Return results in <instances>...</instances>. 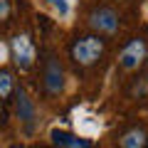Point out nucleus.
<instances>
[{"label":"nucleus","instance_id":"nucleus-11","mask_svg":"<svg viewBox=\"0 0 148 148\" xmlns=\"http://www.w3.org/2000/svg\"><path fill=\"white\" fill-rule=\"evenodd\" d=\"M8 17H10V3L0 0V20H8Z\"/></svg>","mask_w":148,"mask_h":148},{"label":"nucleus","instance_id":"nucleus-6","mask_svg":"<svg viewBox=\"0 0 148 148\" xmlns=\"http://www.w3.org/2000/svg\"><path fill=\"white\" fill-rule=\"evenodd\" d=\"M15 109H17V119H20L22 123H27L30 126L32 121H35V104H32V99L25 94V91H17V101H15Z\"/></svg>","mask_w":148,"mask_h":148},{"label":"nucleus","instance_id":"nucleus-2","mask_svg":"<svg viewBox=\"0 0 148 148\" xmlns=\"http://www.w3.org/2000/svg\"><path fill=\"white\" fill-rule=\"evenodd\" d=\"M101 52H104V42H101L99 37H84V40H79V42L72 47L74 62L84 64V67L94 64L96 59L101 57Z\"/></svg>","mask_w":148,"mask_h":148},{"label":"nucleus","instance_id":"nucleus-5","mask_svg":"<svg viewBox=\"0 0 148 148\" xmlns=\"http://www.w3.org/2000/svg\"><path fill=\"white\" fill-rule=\"evenodd\" d=\"M45 86H47L49 94H59L64 89V72L57 59H49L47 69H45Z\"/></svg>","mask_w":148,"mask_h":148},{"label":"nucleus","instance_id":"nucleus-10","mask_svg":"<svg viewBox=\"0 0 148 148\" xmlns=\"http://www.w3.org/2000/svg\"><path fill=\"white\" fill-rule=\"evenodd\" d=\"M12 94V77L10 74H0V99H5V96Z\"/></svg>","mask_w":148,"mask_h":148},{"label":"nucleus","instance_id":"nucleus-8","mask_svg":"<svg viewBox=\"0 0 148 148\" xmlns=\"http://www.w3.org/2000/svg\"><path fill=\"white\" fill-rule=\"evenodd\" d=\"M47 5L52 8V12L59 20H67V17L72 15V3H69V0H47Z\"/></svg>","mask_w":148,"mask_h":148},{"label":"nucleus","instance_id":"nucleus-3","mask_svg":"<svg viewBox=\"0 0 148 148\" xmlns=\"http://www.w3.org/2000/svg\"><path fill=\"white\" fill-rule=\"evenodd\" d=\"M143 59H146V42H143V40H131V42L121 49V54H119V64H121L126 72L138 69L143 64Z\"/></svg>","mask_w":148,"mask_h":148},{"label":"nucleus","instance_id":"nucleus-9","mask_svg":"<svg viewBox=\"0 0 148 148\" xmlns=\"http://www.w3.org/2000/svg\"><path fill=\"white\" fill-rule=\"evenodd\" d=\"M54 141H57L59 146H64V148H86L84 143L79 141V138H74V136H67V133H54Z\"/></svg>","mask_w":148,"mask_h":148},{"label":"nucleus","instance_id":"nucleus-1","mask_svg":"<svg viewBox=\"0 0 148 148\" xmlns=\"http://www.w3.org/2000/svg\"><path fill=\"white\" fill-rule=\"evenodd\" d=\"M10 52H12V59H15V64L22 69V72H27V69L35 64V57H37V49L35 45H32L30 35H15L10 42Z\"/></svg>","mask_w":148,"mask_h":148},{"label":"nucleus","instance_id":"nucleus-7","mask_svg":"<svg viewBox=\"0 0 148 148\" xmlns=\"http://www.w3.org/2000/svg\"><path fill=\"white\" fill-rule=\"evenodd\" d=\"M121 148H143L146 146V133L141 131V128H131V131H126L121 136Z\"/></svg>","mask_w":148,"mask_h":148},{"label":"nucleus","instance_id":"nucleus-4","mask_svg":"<svg viewBox=\"0 0 148 148\" xmlns=\"http://www.w3.org/2000/svg\"><path fill=\"white\" fill-rule=\"evenodd\" d=\"M89 22H91L94 30L101 32V35H116V30H119V15L111 10V8H99V10H94L91 17H89Z\"/></svg>","mask_w":148,"mask_h":148},{"label":"nucleus","instance_id":"nucleus-12","mask_svg":"<svg viewBox=\"0 0 148 148\" xmlns=\"http://www.w3.org/2000/svg\"><path fill=\"white\" fill-rule=\"evenodd\" d=\"M5 54H8V47H3V45H0V64L5 62Z\"/></svg>","mask_w":148,"mask_h":148}]
</instances>
